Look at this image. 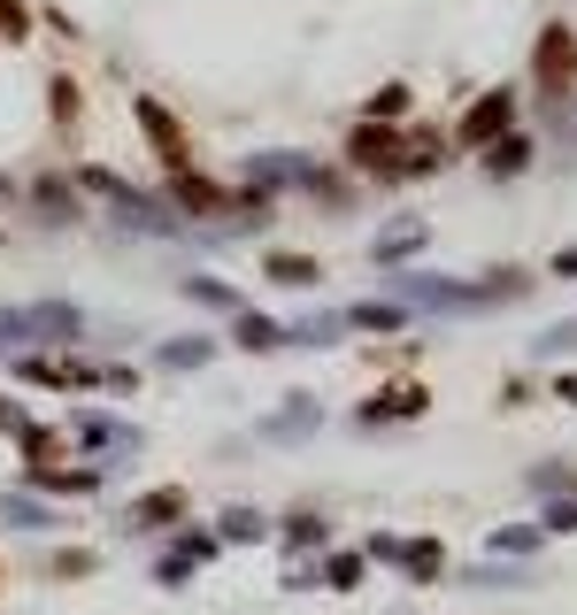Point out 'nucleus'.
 I'll return each mask as SVG.
<instances>
[{"instance_id": "nucleus-1", "label": "nucleus", "mask_w": 577, "mask_h": 615, "mask_svg": "<svg viewBox=\"0 0 577 615\" xmlns=\"http://www.w3.org/2000/svg\"><path fill=\"white\" fill-rule=\"evenodd\" d=\"M408 293V308H432V316H462V308H477L492 285H462V278H408L400 285Z\"/></svg>"}, {"instance_id": "nucleus-2", "label": "nucleus", "mask_w": 577, "mask_h": 615, "mask_svg": "<svg viewBox=\"0 0 577 615\" xmlns=\"http://www.w3.org/2000/svg\"><path fill=\"white\" fill-rule=\"evenodd\" d=\"M370 554H377V562H400L408 577H439V547H432V539H408V547H400V539H377Z\"/></svg>"}, {"instance_id": "nucleus-3", "label": "nucleus", "mask_w": 577, "mask_h": 615, "mask_svg": "<svg viewBox=\"0 0 577 615\" xmlns=\"http://www.w3.org/2000/svg\"><path fill=\"white\" fill-rule=\"evenodd\" d=\"M509 108H516V93H485V101H477V116L462 124V139H470V146H485V139H501Z\"/></svg>"}, {"instance_id": "nucleus-4", "label": "nucleus", "mask_w": 577, "mask_h": 615, "mask_svg": "<svg viewBox=\"0 0 577 615\" xmlns=\"http://www.w3.org/2000/svg\"><path fill=\"white\" fill-rule=\"evenodd\" d=\"M416 408H424V393H416V385H400V393H377V400L362 408V423H385V415H416Z\"/></svg>"}, {"instance_id": "nucleus-5", "label": "nucleus", "mask_w": 577, "mask_h": 615, "mask_svg": "<svg viewBox=\"0 0 577 615\" xmlns=\"http://www.w3.org/2000/svg\"><path fill=\"white\" fill-rule=\"evenodd\" d=\"M408 246H424V223L408 216V223H385V239H377V261H400Z\"/></svg>"}, {"instance_id": "nucleus-6", "label": "nucleus", "mask_w": 577, "mask_h": 615, "mask_svg": "<svg viewBox=\"0 0 577 615\" xmlns=\"http://www.w3.org/2000/svg\"><path fill=\"white\" fill-rule=\"evenodd\" d=\"M492 554H539V531L531 523H501V531H492Z\"/></svg>"}, {"instance_id": "nucleus-7", "label": "nucleus", "mask_w": 577, "mask_h": 615, "mask_svg": "<svg viewBox=\"0 0 577 615\" xmlns=\"http://www.w3.org/2000/svg\"><path fill=\"white\" fill-rule=\"evenodd\" d=\"M524 162H531V139H501L492 146V178H516Z\"/></svg>"}, {"instance_id": "nucleus-8", "label": "nucleus", "mask_w": 577, "mask_h": 615, "mask_svg": "<svg viewBox=\"0 0 577 615\" xmlns=\"http://www.w3.org/2000/svg\"><path fill=\"white\" fill-rule=\"evenodd\" d=\"M308 423H316V400H293V408H285L278 423H270V438H300Z\"/></svg>"}, {"instance_id": "nucleus-9", "label": "nucleus", "mask_w": 577, "mask_h": 615, "mask_svg": "<svg viewBox=\"0 0 577 615\" xmlns=\"http://www.w3.org/2000/svg\"><path fill=\"white\" fill-rule=\"evenodd\" d=\"M270 278H278V285H308L316 261H300V254H270Z\"/></svg>"}, {"instance_id": "nucleus-10", "label": "nucleus", "mask_w": 577, "mask_h": 615, "mask_svg": "<svg viewBox=\"0 0 577 615\" xmlns=\"http://www.w3.org/2000/svg\"><path fill=\"white\" fill-rule=\"evenodd\" d=\"M569 346H577V323H554V331H547V338H539V355H547V362H554V355H569Z\"/></svg>"}, {"instance_id": "nucleus-11", "label": "nucleus", "mask_w": 577, "mask_h": 615, "mask_svg": "<svg viewBox=\"0 0 577 615\" xmlns=\"http://www.w3.org/2000/svg\"><path fill=\"white\" fill-rule=\"evenodd\" d=\"M355 323H362V331H393V323H400V308H355Z\"/></svg>"}, {"instance_id": "nucleus-12", "label": "nucleus", "mask_w": 577, "mask_h": 615, "mask_svg": "<svg viewBox=\"0 0 577 615\" xmlns=\"http://www.w3.org/2000/svg\"><path fill=\"white\" fill-rule=\"evenodd\" d=\"M547 523H554V531H569V523H577V500H562V508H547Z\"/></svg>"}, {"instance_id": "nucleus-13", "label": "nucleus", "mask_w": 577, "mask_h": 615, "mask_svg": "<svg viewBox=\"0 0 577 615\" xmlns=\"http://www.w3.org/2000/svg\"><path fill=\"white\" fill-rule=\"evenodd\" d=\"M554 270H562V278H577V246H569V254H562V261H554Z\"/></svg>"}, {"instance_id": "nucleus-14", "label": "nucleus", "mask_w": 577, "mask_h": 615, "mask_svg": "<svg viewBox=\"0 0 577 615\" xmlns=\"http://www.w3.org/2000/svg\"><path fill=\"white\" fill-rule=\"evenodd\" d=\"M562 400H569V408H577V377H562Z\"/></svg>"}]
</instances>
